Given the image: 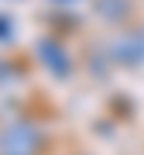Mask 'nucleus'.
Listing matches in <instances>:
<instances>
[{"label": "nucleus", "mask_w": 144, "mask_h": 155, "mask_svg": "<svg viewBox=\"0 0 144 155\" xmlns=\"http://www.w3.org/2000/svg\"><path fill=\"white\" fill-rule=\"evenodd\" d=\"M110 59L124 69H137L144 66V31H120L110 38Z\"/></svg>", "instance_id": "obj_2"}, {"label": "nucleus", "mask_w": 144, "mask_h": 155, "mask_svg": "<svg viewBox=\"0 0 144 155\" xmlns=\"http://www.w3.org/2000/svg\"><path fill=\"white\" fill-rule=\"evenodd\" d=\"M41 148V131L28 121H14L0 131V155H34Z\"/></svg>", "instance_id": "obj_1"}, {"label": "nucleus", "mask_w": 144, "mask_h": 155, "mask_svg": "<svg viewBox=\"0 0 144 155\" xmlns=\"http://www.w3.org/2000/svg\"><path fill=\"white\" fill-rule=\"evenodd\" d=\"M52 4H62V7H72V4H79V0H52Z\"/></svg>", "instance_id": "obj_4"}, {"label": "nucleus", "mask_w": 144, "mask_h": 155, "mask_svg": "<svg viewBox=\"0 0 144 155\" xmlns=\"http://www.w3.org/2000/svg\"><path fill=\"white\" fill-rule=\"evenodd\" d=\"M34 52L41 55V62H45L52 72H55V76H65V72H69V55H65V48H62L58 41L41 38L38 45H34Z\"/></svg>", "instance_id": "obj_3"}]
</instances>
